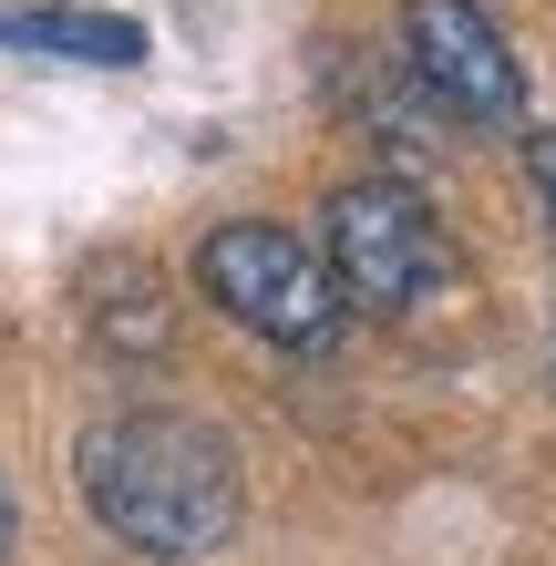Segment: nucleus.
Segmentation results:
<instances>
[{
	"mask_svg": "<svg viewBox=\"0 0 556 566\" xmlns=\"http://www.w3.org/2000/svg\"><path fill=\"white\" fill-rule=\"evenodd\" d=\"M402 73L443 124H515L526 114V73H515L505 31L484 0H402Z\"/></svg>",
	"mask_w": 556,
	"mask_h": 566,
	"instance_id": "4",
	"label": "nucleus"
},
{
	"mask_svg": "<svg viewBox=\"0 0 556 566\" xmlns=\"http://www.w3.org/2000/svg\"><path fill=\"white\" fill-rule=\"evenodd\" d=\"M331 279H340L350 310H371V319L422 310V298L453 279V238H443L433 196L402 186V176L340 186V196H331Z\"/></svg>",
	"mask_w": 556,
	"mask_h": 566,
	"instance_id": "3",
	"label": "nucleus"
},
{
	"mask_svg": "<svg viewBox=\"0 0 556 566\" xmlns=\"http://www.w3.org/2000/svg\"><path fill=\"white\" fill-rule=\"evenodd\" d=\"M196 289H207L238 329L279 340V350H331V340H340V319H350V298H340V279H331V258H310V248L289 238V227H269V217L217 227V238L196 248Z\"/></svg>",
	"mask_w": 556,
	"mask_h": 566,
	"instance_id": "2",
	"label": "nucleus"
},
{
	"mask_svg": "<svg viewBox=\"0 0 556 566\" xmlns=\"http://www.w3.org/2000/svg\"><path fill=\"white\" fill-rule=\"evenodd\" d=\"M526 176H536V207H546V238H556V124L526 135Z\"/></svg>",
	"mask_w": 556,
	"mask_h": 566,
	"instance_id": "6",
	"label": "nucleus"
},
{
	"mask_svg": "<svg viewBox=\"0 0 556 566\" xmlns=\"http://www.w3.org/2000/svg\"><path fill=\"white\" fill-rule=\"evenodd\" d=\"M0 42H11V52H42V62H93V73H135V62L155 52L145 21L83 11V0H31V11H0Z\"/></svg>",
	"mask_w": 556,
	"mask_h": 566,
	"instance_id": "5",
	"label": "nucleus"
},
{
	"mask_svg": "<svg viewBox=\"0 0 556 566\" xmlns=\"http://www.w3.org/2000/svg\"><path fill=\"white\" fill-rule=\"evenodd\" d=\"M11 536H21V515H11V484H0V566H11Z\"/></svg>",
	"mask_w": 556,
	"mask_h": 566,
	"instance_id": "7",
	"label": "nucleus"
},
{
	"mask_svg": "<svg viewBox=\"0 0 556 566\" xmlns=\"http://www.w3.org/2000/svg\"><path fill=\"white\" fill-rule=\"evenodd\" d=\"M83 505L114 546H135L155 566H196L238 536V453L227 432H207L196 412H114L83 432L73 453Z\"/></svg>",
	"mask_w": 556,
	"mask_h": 566,
	"instance_id": "1",
	"label": "nucleus"
}]
</instances>
